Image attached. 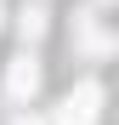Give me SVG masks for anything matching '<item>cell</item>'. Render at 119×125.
I'll return each mask as SVG.
<instances>
[{"instance_id":"cell-1","label":"cell","mask_w":119,"mask_h":125,"mask_svg":"<svg viewBox=\"0 0 119 125\" xmlns=\"http://www.w3.org/2000/svg\"><path fill=\"white\" fill-rule=\"evenodd\" d=\"M96 108H102V85L96 80H79L63 97V108H57V125H96Z\"/></svg>"},{"instance_id":"cell-2","label":"cell","mask_w":119,"mask_h":125,"mask_svg":"<svg viewBox=\"0 0 119 125\" xmlns=\"http://www.w3.org/2000/svg\"><path fill=\"white\" fill-rule=\"evenodd\" d=\"M34 91H40V62L23 51V57H11V68H6V97L11 102H28Z\"/></svg>"},{"instance_id":"cell-3","label":"cell","mask_w":119,"mask_h":125,"mask_svg":"<svg viewBox=\"0 0 119 125\" xmlns=\"http://www.w3.org/2000/svg\"><path fill=\"white\" fill-rule=\"evenodd\" d=\"M17 34H23V40H40V34H46V11H40V6H28L23 17H17Z\"/></svg>"},{"instance_id":"cell-4","label":"cell","mask_w":119,"mask_h":125,"mask_svg":"<svg viewBox=\"0 0 119 125\" xmlns=\"http://www.w3.org/2000/svg\"><path fill=\"white\" fill-rule=\"evenodd\" d=\"M17 125H40V119H17Z\"/></svg>"}]
</instances>
